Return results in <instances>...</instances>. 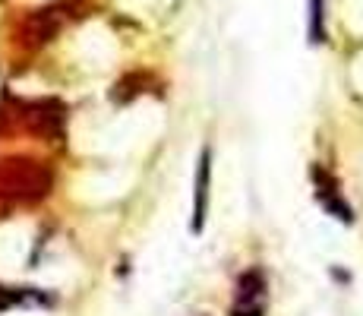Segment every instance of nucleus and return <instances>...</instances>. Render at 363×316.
Here are the masks:
<instances>
[{
    "instance_id": "0eeeda50",
    "label": "nucleus",
    "mask_w": 363,
    "mask_h": 316,
    "mask_svg": "<svg viewBox=\"0 0 363 316\" xmlns=\"http://www.w3.org/2000/svg\"><path fill=\"white\" fill-rule=\"evenodd\" d=\"M23 294L19 291H6V288H0V307H6V304H13V300H19Z\"/></svg>"
},
{
    "instance_id": "7ed1b4c3",
    "label": "nucleus",
    "mask_w": 363,
    "mask_h": 316,
    "mask_svg": "<svg viewBox=\"0 0 363 316\" xmlns=\"http://www.w3.org/2000/svg\"><path fill=\"white\" fill-rule=\"evenodd\" d=\"M212 156L208 149L199 158V171H196V209H193V231H202L206 224V209H208V171H212Z\"/></svg>"
},
{
    "instance_id": "20e7f679",
    "label": "nucleus",
    "mask_w": 363,
    "mask_h": 316,
    "mask_svg": "<svg viewBox=\"0 0 363 316\" xmlns=\"http://www.w3.org/2000/svg\"><path fill=\"white\" fill-rule=\"evenodd\" d=\"M265 298V278L259 269H250L247 276L240 278V288H237V304H262Z\"/></svg>"
},
{
    "instance_id": "f03ea898",
    "label": "nucleus",
    "mask_w": 363,
    "mask_h": 316,
    "mask_svg": "<svg viewBox=\"0 0 363 316\" xmlns=\"http://www.w3.org/2000/svg\"><path fill=\"white\" fill-rule=\"evenodd\" d=\"M26 121H29L32 130L38 133H48V136H60L64 130V121H67V108L60 102H32L26 104Z\"/></svg>"
},
{
    "instance_id": "f257e3e1",
    "label": "nucleus",
    "mask_w": 363,
    "mask_h": 316,
    "mask_svg": "<svg viewBox=\"0 0 363 316\" xmlns=\"http://www.w3.org/2000/svg\"><path fill=\"white\" fill-rule=\"evenodd\" d=\"M4 187L16 200H45L48 190H51V171L41 168L38 161H10L4 168Z\"/></svg>"
},
{
    "instance_id": "423d86ee",
    "label": "nucleus",
    "mask_w": 363,
    "mask_h": 316,
    "mask_svg": "<svg viewBox=\"0 0 363 316\" xmlns=\"http://www.w3.org/2000/svg\"><path fill=\"white\" fill-rule=\"evenodd\" d=\"M231 316H262V304H237Z\"/></svg>"
},
{
    "instance_id": "39448f33",
    "label": "nucleus",
    "mask_w": 363,
    "mask_h": 316,
    "mask_svg": "<svg viewBox=\"0 0 363 316\" xmlns=\"http://www.w3.org/2000/svg\"><path fill=\"white\" fill-rule=\"evenodd\" d=\"M323 16H325L323 0H310V41H323L325 38Z\"/></svg>"
}]
</instances>
